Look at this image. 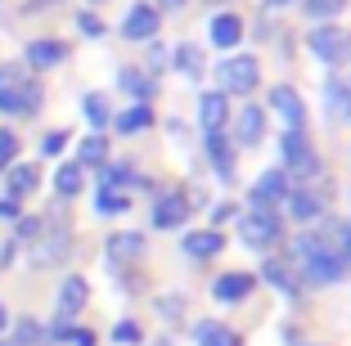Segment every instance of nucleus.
Instances as JSON below:
<instances>
[{"label": "nucleus", "mask_w": 351, "mask_h": 346, "mask_svg": "<svg viewBox=\"0 0 351 346\" xmlns=\"http://www.w3.org/2000/svg\"><path fill=\"white\" fill-rule=\"evenodd\" d=\"M45 103L41 82H32L23 68H0V112L5 117H36Z\"/></svg>", "instance_id": "1"}, {"label": "nucleus", "mask_w": 351, "mask_h": 346, "mask_svg": "<svg viewBox=\"0 0 351 346\" xmlns=\"http://www.w3.org/2000/svg\"><path fill=\"white\" fill-rule=\"evenodd\" d=\"M279 171L298 184H311L320 175V153L306 140V131H284L279 135Z\"/></svg>", "instance_id": "2"}, {"label": "nucleus", "mask_w": 351, "mask_h": 346, "mask_svg": "<svg viewBox=\"0 0 351 346\" xmlns=\"http://www.w3.org/2000/svg\"><path fill=\"white\" fill-rule=\"evenodd\" d=\"M234 234L243 247H252V252H270V247L284 243V216L279 212H239L234 216Z\"/></svg>", "instance_id": "3"}, {"label": "nucleus", "mask_w": 351, "mask_h": 346, "mask_svg": "<svg viewBox=\"0 0 351 346\" xmlns=\"http://www.w3.org/2000/svg\"><path fill=\"white\" fill-rule=\"evenodd\" d=\"M293 270H298V284H306V288H333V284L347 279L351 261L342 252H315V256H306V261H298Z\"/></svg>", "instance_id": "4"}, {"label": "nucleus", "mask_w": 351, "mask_h": 346, "mask_svg": "<svg viewBox=\"0 0 351 346\" xmlns=\"http://www.w3.org/2000/svg\"><path fill=\"white\" fill-rule=\"evenodd\" d=\"M257 82H261V63L252 59V54H234V59L217 63L221 95H243V99H248V95L257 90Z\"/></svg>", "instance_id": "5"}, {"label": "nucleus", "mask_w": 351, "mask_h": 346, "mask_svg": "<svg viewBox=\"0 0 351 346\" xmlns=\"http://www.w3.org/2000/svg\"><path fill=\"white\" fill-rule=\"evenodd\" d=\"M289 189H293V180L279 171V166H270V171H261L257 180H252L248 207H252V212H279V207H284V198H289Z\"/></svg>", "instance_id": "6"}, {"label": "nucleus", "mask_w": 351, "mask_h": 346, "mask_svg": "<svg viewBox=\"0 0 351 346\" xmlns=\"http://www.w3.org/2000/svg\"><path fill=\"white\" fill-rule=\"evenodd\" d=\"M194 216V207H189V198H185V189H158V198H154V212H149V225L154 230H180V225Z\"/></svg>", "instance_id": "7"}, {"label": "nucleus", "mask_w": 351, "mask_h": 346, "mask_svg": "<svg viewBox=\"0 0 351 346\" xmlns=\"http://www.w3.org/2000/svg\"><path fill=\"white\" fill-rule=\"evenodd\" d=\"M257 293V275L252 270H226V275L212 279V301L217 306H243Z\"/></svg>", "instance_id": "8"}, {"label": "nucleus", "mask_w": 351, "mask_h": 346, "mask_svg": "<svg viewBox=\"0 0 351 346\" xmlns=\"http://www.w3.org/2000/svg\"><path fill=\"white\" fill-rule=\"evenodd\" d=\"M86 306H90V279H86V275H63L59 293H54V315L73 324Z\"/></svg>", "instance_id": "9"}, {"label": "nucleus", "mask_w": 351, "mask_h": 346, "mask_svg": "<svg viewBox=\"0 0 351 346\" xmlns=\"http://www.w3.org/2000/svg\"><path fill=\"white\" fill-rule=\"evenodd\" d=\"M149 238L140 234V230H117V234L104 238V256H108V265L113 270H126V265H135L140 256H145Z\"/></svg>", "instance_id": "10"}, {"label": "nucleus", "mask_w": 351, "mask_h": 346, "mask_svg": "<svg viewBox=\"0 0 351 346\" xmlns=\"http://www.w3.org/2000/svg\"><path fill=\"white\" fill-rule=\"evenodd\" d=\"M306 45H311V54H315V59H324V63H347L351 59V32L329 27V23L311 32Z\"/></svg>", "instance_id": "11"}, {"label": "nucleus", "mask_w": 351, "mask_h": 346, "mask_svg": "<svg viewBox=\"0 0 351 346\" xmlns=\"http://www.w3.org/2000/svg\"><path fill=\"white\" fill-rule=\"evenodd\" d=\"M257 284H270L275 293H284L289 301H298L302 297V284H298V270H293L289 256H266L257 270Z\"/></svg>", "instance_id": "12"}, {"label": "nucleus", "mask_w": 351, "mask_h": 346, "mask_svg": "<svg viewBox=\"0 0 351 346\" xmlns=\"http://www.w3.org/2000/svg\"><path fill=\"white\" fill-rule=\"evenodd\" d=\"M284 216H289V221H298L302 230H306V225H315L324 216V198L315 194L311 184H293L289 198H284Z\"/></svg>", "instance_id": "13"}, {"label": "nucleus", "mask_w": 351, "mask_h": 346, "mask_svg": "<svg viewBox=\"0 0 351 346\" xmlns=\"http://www.w3.org/2000/svg\"><path fill=\"white\" fill-rule=\"evenodd\" d=\"M270 108L279 112V122H284V131H306V103H302V95L293 90V86H270Z\"/></svg>", "instance_id": "14"}, {"label": "nucleus", "mask_w": 351, "mask_h": 346, "mask_svg": "<svg viewBox=\"0 0 351 346\" xmlns=\"http://www.w3.org/2000/svg\"><path fill=\"white\" fill-rule=\"evenodd\" d=\"M203 149H207V162H212V171H217L226 184L234 180V158H239L234 140H230L226 131H212V135H203Z\"/></svg>", "instance_id": "15"}, {"label": "nucleus", "mask_w": 351, "mask_h": 346, "mask_svg": "<svg viewBox=\"0 0 351 346\" xmlns=\"http://www.w3.org/2000/svg\"><path fill=\"white\" fill-rule=\"evenodd\" d=\"M261 135H266V112L257 108V103H243V108L234 112V149H252V144H261Z\"/></svg>", "instance_id": "16"}, {"label": "nucleus", "mask_w": 351, "mask_h": 346, "mask_svg": "<svg viewBox=\"0 0 351 346\" xmlns=\"http://www.w3.org/2000/svg\"><path fill=\"white\" fill-rule=\"evenodd\" d=\"M180 247H185L189 261H212V256L226 252V234L212 230V225H207V230H189V234L180 238Z\"/></svg>", "instance_id": "17"}, {"label": "nucleus", "mask_w": 351, "mask_h": 346, "mask_svg": "<svg viewBox=\"0 0 351 346\" xmlns=\"http://www.w3.org/2000/svg\"><path fill=\"white\" fill-rule=\"evenodd\" d=\"M226 122H230V103H226V95H221V90L198 95V126H203V135L226 131Z\"/></svg>", "instance_id": "18"}, {"label": "nucleus", "mask_w": 351, "mask_h": 346, "mask_svg": "<svg viewBox=\"0 0 351 346\" xmlns=\"http://www.w3.org/2000/svg\"><path fill=\"white\" fill-rule=\"evenodd\" d=\"M154 32H158V10L154 5H131L122 18V36H131V41H154Z\"/></svg>", "instance_id": "19"}, {"label": "nucleus", "mask_w": 351, "mask_h": 346, "mask_svg": "<svg viewBox=\"0 0 351 346\" xmlns=\"http://www.w3.org/2000/svg\"><path fill=\"white\" fill-rule=\"evenodd\" d=\"M194 346H243V333H234V328L221 324V319H198Z\"/></svg>", "instance_id": "20"}, {"label": "nucleus", "mask_w": 351, "mask_h": 346, "mask_svg": "<svg viewBox=\"0 0 351 346\" xmlns=\"http://www.w3.org/2000/svg\"><path fill=\"white\" fill-rule=\"evenodd\" d=\"M5 184H10V189H5V194L10 198H27V194H36V184H41V171H36V166L32 162H14L10 171H5Z\"/></svg>", "instance_id": "21"}, {"label": "nucleus", "mask_w": 351, "mask_h": 346, "mask_svg": "<svg viewBox=\"0 0 351 346\" xmlns=\"http://www.w3.org/2000/svg\"><path fill=\"white\" fill-rule=\"evenodd\" d=\"M117 86H122V90L131 95L135 103H149V99H154V95H158L154 77H149L145 68H122V72H117Z\"/></svg>", "instance_id": "22"}, {"label": "nucleus", "mask_w": 351, "mask_h": 346, "mask_svg": "<svg viewBox=\"0 0 351 346\" xmlns=\"http://www.w3.org/2000/svg\"><path fill=\"white\" fill-rule=\"evenodd\" d=\"M82 189H86V171L77 162H59V166H54V194H59V203L77 198Z\"/></svg>", "instance_id": "23"}, {"label": "nucleus", "mask_w": 351, "mask_h": 346, "mask_svg": "<svg viewBox=\"0 0 351 346\" xmlns=\"http://www.w3.org/2000/svg\"><path fill=\"white\" fill-rule=\"evenodd\" d=\"M207 32H212V45H221V50H234V45L243 41V18H234V14H217Z\"/></svg>", "instance_id": "24"}, {"label": "nucleus", "mask_w": 351, "mask_h": 346, "mask_svg": "<svg viewBox=\"0 0 351 346\" xmlns=\"http://www.w3.org/2000/svg\"><path fill=\"white\" fill-rule=\"evenodd\" d=\"M63 59H68L63 41H32L27 45V68H59Z\"/></svg>", "instance_id": "25"}, {"label": "nucleus", "mask_w": 351, "mask_h": 346, "mask_svg": "<svg viewBox=\"0 0 351 346\" xmlns=\"http://www.w3.org/2000/svg\"><path fill=\"white\" fill-rule=\"evenodd\" d=\"M10 346H45V324L41 319H32V315H23V319H14L10 324Z\"/></svg>", "instance_id": "26"}, {"label": "nucleus", "mask_w": 351, "mask_h": 346, "mask_svg": "<svg viewBox=\"0 0 351 346\" xmlns=\"http://www.w3.org/2000/svg\"><path fill=\"white\" fill-rule=\"evenodd\" d=\"M113 126H117V135L149 131V126H154V108H149V103H131L126 112H117V117H113Z\"/></svg>", "instance_id": "27"}, {"label": "nucleus", "mask_w": 351, "mask_h": 346, "mask_svg": "<svg viewBox=\"0 0 351 346\" xmlns=\"http://www.w3.org/2000/svg\"><path fill=\"white\" fill-rule=\"evenodd\" d=\"M82 112H86V122L95 126V135H104V126H113V108H108V99L99 90H90L82 99Z\"/></svg>", "instance_id": "28"}, {"label": "nucleus", "mask_w": 351, "mask_h": 346, "mask_svg": "<svg viewBox=\"0 0 351 346\" xmlns=\"http://www.w3.org/2000/svg\"><path fill=\"white\" fill-rule=\"evenodd\" d=\"M104 162H108V140L90 131L82 144H77V166L86 171V166H104Z\"/></svg>", "instance_id": "29"}, {"label": "nucleus", "mask_w": 351, "mask_h": 346, "mask_svg": "<svg viewBox=\"0 0 351 346\" xmlns=\"http://www.w3.org/2000/svg\"><path fill=\"white\" fill-rule=\"evenodd\" d=\"M131 212V194L122 189H95V216H126Z\"/></svg>", "instance_id": "30"}, {"label": "nucleus", "mask_w": 351, "mask_h": 346, "mask_svg": "<svg viewBox=\"0 0 351 346\" xmlns=\"http://www.w3.org/2000/svg\"><path fill=\"white\" fill-rule=\"evenodd\" d=\"M185 293H158L154 297V310H158V319H167V324H180L185 319Z\"/></svg>", "instance_id": "31"}, {"label": "nucleus", "mask_w": 351, "mask_h": 346, "mask_svg": "<svg viewBox=\"0 0 351 346\" xmlns=\"http://www.w3.org/2000/svg\"><path fill=\"white\" fill-rule=\"evenodd\" d=\"M108 342L113 346H145V324L140 319H117L108 328Z\"/></svg>", "instance_id": "32"}, {"label": "nucleus", "mask_w": 351, "mask_h": 346, "mask_svg": "<svg viewBox=\"0 0 351 346\" xmlns=\"http://www.w3.org/2000/svg\"><path fill=\"white\" fill-rule=\"evenodd\" d=\"M329 112L338 122H351V90L342 82H329Z\"/></svg>", "instance_id": "33"}, {"label": "nucleus", "mask_w": 351, "mask_h": 346, "mask_svg": "<svg viewBox=\"0 0 351 346\" xmlns=\"http://www.w3.org/2000/svg\"><path fill=\"white\" fill-rule=\"evenodd\" d=\"M176 68L185 72V77H198V72L207 68V59H203L198 45H180V50H176Z\"/></svg>", "instance_id": "34"}, {"label": "nucleus", "mask_w": 351, "mask_h": 346, "mask_svg": "<svg viewBox=\"0 0 351 346\" xmlns=\"http://www.w3.org/2000/svg\"><path fill=\"white\" fill-rule=\"evenodd\" d=\"M14 162H19V135L10 126H0V171H10Z\"/></svg>", "instance_id": "35"}, {"label": "nucleus", "mask_w": 351, "mask_h": 346, "mask_svg": "<svg viewBox=\"0 0 351 346\" xmlns=\"http://www.w3.org/2000/svg\"><path fill=\"white\" fill-rule=\"evenodd\" d=\"M36 234H41V216H19V221H14V243L19 247H27Z\"/></svg>", "instance_id": "36"}, {"label": "nucleus", "mask_w": 351, "mask_h": 346, "mask_svg": "<svg viewBox=\"0 0 351 346\" xmlns=\"http://www.w3.org/2000/svg\"><path fill=\"white\" fill-rule=\"evenodd\" d=\"M347 10V0H306V14L311 18H333V14Z\"/></svg>", "instance_id": "37"}, {"label": "nucleus", "mask_w": 351, "mask_h": 346, "mask_svg": "<svg viewBox=\"0 0 351 346\" xmlns=\"http://www.w3.org/2000/svg\"><path fill=\"white\" fill-rule=\"evenodd\" d=\"M68 328H73L68 319H59V315H54L50 324H45V346H63V342H68Z\"/></svg>", "instance_id": "38"}, {"label": "nucleus", "mask_w": 351, "mask_h": 346, "mask_svg": "<svg viewBox=\"0 0 351 346\" xmlns=\"http://www.w3.org/2000/svg\"><path fill=\"white\" fill-rule=\"evenodd\" d=\"M68 140H73L68 131H50V135L41 140V153H45V158H59V153L68 149Z\"/></svg>", "instance_id": "39"}, {"label": "nucleus", "mask_w": 351, "mask_h": 346, "mask_svg": "<svg viewBox=\"0 0 351 346\" xmlns=\"http://www.w3.org/2000/svg\"><path fill=\"white\" fill-rule=\"evenodd\" d=\"M63 346H99V333H95V328L73 324V328H68V342H63Z\"/></svg>", "instance_id": "40"}, {"label": "nucleus", "mask_w": 351, "mask_h": 346, "mask_svg": "<svg viewBox=\"0 0 351 346\" xmlns=\"http://www.w3.org/2000/svg\"><path fill=\"white\" fill-rule=\"evenodd\" d=\"M77 27H82L86 36H104V18H95L90 10H82V14H77Z\"/></svg>", "instance_id": "41"}, {"label": "nucleus", "mask_w": 351, "mask_h": 346, "mask_svg": "<svg viewBox=\"0 0 351 346\" xmlns=\"http://www.w3.org/2000/svg\"><path fill=\"white\" fill-rule=\"evenodd\" d=\"M234 216H239V207H234V203H217V207H212V230H221V225L234 221Z\"/></svg>", "instance_id": "42"}, {"label": "nucleus", "mask_w": 351, "mask_h": 346, "mask_svg": "<svg viewBox=\"0 0 351 346\" xmlns=\"http://www.w3.org/2000/svg\"><path fill=\"white\" fill-rule=\"evenodd\" d=\"M19 216H23V203H19V198H10V194H5V198H0V221H19Z\"/></svg>", "instance_id": "43"}, {"label": "nucleus", "mask_w": 351, "mask_h": 346, "mask_svg": "<svg viewBox=\"0 0 351 346\" xmlns=\"http://www.w3.org/2000/svg\"><path fill=\"white\" fill-rule=\"evenodd\" d=\"M5 333H10V306L0 301V337H5Z\"/></svg>", "instance_id": "44"}, {"label": "nucleus", "mask_w": 351, "mask_h": 346, "mask_svg": "<svg viewBox=\"0 0 351 346\" xmlns=\"http://www.w3.org/2000/svg\"><path fill=\"white\" fill-rule=\"evenodd\" d=\"M342 256L351 261V225H347V234H342Z\"/></svg>", "instance_id": "45"}, {"label": "nucleus", "mask_w": 351, "mask_h": 346, "mask_svg": "<svg viewBox=\"0 0 351 346\" xmlns=\"http://www.w3.org/2000/svg\"><path fill=\"white\" fill-rule=\"evenodd\" d=\"M279 5H289V0H266V10H279Z\"/></svg>", "instance_id": "46"}, {"label": "nucleus", "mask_w": 351, "mask_h": 346, "mask_svg": "<svg viewBox=\"0 0 351 346\" xmlns=\"http://www.w3.org/2000/svg\"><path fill=\"white\" fill-rule=\"evenodd\" d=\"M162 5H167V10H176V5H185V0H162Z\"/></svg>", "instance_id": "47"}, {"label": "nucleus", "mask_w": 351, "mask_h": 346, "mask_svg": "<svg viewBox=\"0 0 351 346\" xmlns=\"http://www.w3.org/2000/svg\"><path fill=\"white\" fill-rule=\"evenodd\" d=\"M41 5H54V0H41Z\"/></svg>", "instance_id": "48"}, {"label": "nucleus", "mask_w": 351, "mask_h": 346, "mask_svg": "<svg viewBox=\"0 0 351 346\" xmlns=\"http://www.w3.org/2000/svg\"><path fill=\"white\" fill-rule=\"evenodd\" d=\"M306 346H320V342H306Z\"/></svg>", "instance_id": "49"}]
</instances>
